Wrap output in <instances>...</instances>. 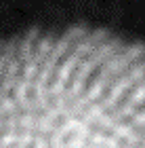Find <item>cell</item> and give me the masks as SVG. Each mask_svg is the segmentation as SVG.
Segmentation results:
<instances>
[{"label": "cell", "instance_id": "1", "mask_svg": "<svg viewBox=\"0 0 145 148\" xmlns=\"http://www.w3.org/2000/svg\"><path fill=\"white\" fill-rule=\"evenodd\" d=\"M0 148H145V47L88 28L0 40Z\"/></svg>", "mask_w": 145, "mask_h": 148}]
</instances>
